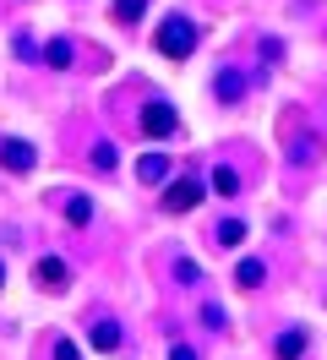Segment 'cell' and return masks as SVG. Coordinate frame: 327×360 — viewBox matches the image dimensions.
<instances>
[{
    "mask_svg": "<svg viewBox=\"0 0 327 360\" xmlns=\"http://www.w3.org/2000/svg\"><path fill=\"white\" fill-rule=\"evenodd\" d=\"M44 60H49V66H71V44H65V39H55V44H49V49H44Z\"/></svg>",
    "mask_w": 327,
    "mask_h": 360,
    "instance_id": "14",
    "label": "cell"
},
{
    "mask_svg": "<svg viewBox=\"0 0 327 360\" xmlns=\"http://www.w3.org/2000/svg\"><path fill=\"white\" fill-rule=\"evenodd\" d=\"M169 360H196V349H186V344H180V349H169Z\"/></svg>",
    "mask_w": 327,
    "mask_h": 360,
    "instance_id": "18",
    "label": "cell"
},
{
    "mask_svg": "<svg viewBox=\"0 0 327 360\" xmlns=\"http://www.w3.org/2000/svg\"><path fill=\"white\" fill-rule=\"evenodd\" d=\"M213 191H218V197H235V191H240V175L229 169V164H218V169H213Z\"/></svg>",
    "mask_w": 327,
    "mask_h": 360,
    "instance_id": "10",
    "label": "cell"
},
{
    "mask_svg": "<svg viewBox=\"0 0 327 360\" xmlns=\"http://www.w3.org/2000/svg\"><path fill=\"white\" fill-rule=\"evenodd\" d=\"M0 164L17 169V175H27V169L39 164V153H33V142H6V148H0Z\"/></svg>",
    "mask_w": 327,
    "mask_h": 360,
    "instance_id": "4",
    "label": "cell"
},
{
    "mask_svg": "<svg viewBox=\"0 0 327 360\" xmlns=\"http://www.w3.org/2000/svg\"><path fill=\"white\" fill-rule=\"evenodd\" d=\"M174 126H180V115H174V104H164V98H153V104H142V136H174Z\"/></svg>",
    "mask_w": 327,
    "mask_h": 360,
    "instance_id": "2",
    "label": "cell"
},
{
    "mask_svg": "<svg viewBox=\"0 0 327 360\" xmlns=\"http://www.w3.org/2000/svg\"><path fill=\"white\" fill-rule=\"evenodd\" d=\"M196 202H202V186L196 180H174L169 191H164V213H191Z\"/></svg>",
    "mask_w": 327,
    "mask_h": 360,
    "instance_id": "3",
    "label": "cell"
},
{
    "mask_svg": "<svg viewBox=\"0 0 327 360\" xmlns=\"http://www.w3.org/2000/svg\"><path fill=\"white\" fill-rule=\"evenodd\" d=\"M169 175V158L164 153H142L136 158V180H164Z\"/></svg>",
    "mask_w": 327,
    "mask_h": 360,
    "instance_id": "8",
    "label": "cell"
},
{
    "mask_svg": "<svg viewBox=\"0 0 327 360\" xmlns=\"http://www.w3.org/2000/svg\"><path fill=\"white\" fill-rule=\"evenodd\" d=\"M235 278H240V290H257L262 278H267V268H262L257 257H245V262H240V273H235Z\"/></svg>",
    "mask_w": 327,
    "mask_h": 360,
    "instance_id": "9",
    "label": "cell"
},
{
    "mask_svg": "<svg viewBox=\"0 0 327 360\" xmlns=\"http://www.w3.org/2000/svg\"><path fill=\"white\" fill-rule=\"evenodd\" d=\"M33 278H39L44 290H65V284H71V268H65L60 257H39V273H33Z\"/></svg>",
    "mask_w": 327,
    "mask_h": 360,
    "instance_id": "6",
    "label": "cell"
},
{
    "mask_svg": "<svg viewBox=\"0 0 327 360\" xmlns=\"http://www.w3.org/2000/svg\"><path fill=\"white\" fill-rule=\"evenodd\" d=\"M240 82H245L240 71H224V77H218V98H240Z\"/></svg>",
    "mask_w": 327,
    "mask_h": 360,
    "instance_id": "15",
    "label": "cell"
},
{
    "mask_svg": "<svg viewBox=\"0 0 327 360\" xmlns=\"http://www.w3.org/2000/svg\"><path fill=\"white\" fill-rule=\"evenodd\" d=\"M87 344L93 349H120V322H109V316H93V328H87Z\"/></svg>",
    "mask_w": 327,
    "mask_h": 360,
    "instance_id": "5",
    "label": "cell"
},
{
    "mask_svg": "<svg viewBox=\"0 0 327 360\" xmlns=\"http://www.w3.org/2000/svg\"><path fill=\"white\" fill-rule=\"evenodd\" d=\"M148 11V0H115V22H136Z\"/></svg>",
    "mask_w": 327,
    "mask_h": 360,
    "instance_id": "12",
    "label": "cell"
},
{
    "mask_svg": "<svg viewBox=\"0 0 327 360\" xmlns=\"http://www.w3.org/2000/svg\"><path fill=\"white\" fill-rule=\"evenodd\" d=\"M93 164H98V169H115V148H109V142H98V148H93Z\"/></svg>",
    "mask_w": 327,
    "mask_h": 360,
    "instance_id": "16",
    "label": "cell"
},
{
    "mask_svg": "<svg viewBox=\"0 0 327 360\" xmlns=\"http://www.w3.org/2000/svg\"><path fill=\"white\" fill-rule=\"evenodd\" d=\"M273 355H278V360H300V355H305V328H289V333H278Z\"/></svg>",
    "mask_w": 327,
    "mask_h": 360,
    "instance_id": "7",
    "label": "cell"
},
{
    "mask_svg": "<svg viewBox=\"0 0 327 360\" xmlns=\"http://www.w3.org/2000/svg\"><path fill=\"white\" fill-rule=\"evenodd\" d=\"M240 240H245V224L224 219V224H218V246H240Z\"/></svg>",
    "mask_w": 327,
    "mask_h": 360,
    "instance_id": "13",
    "label": "cell"
},
{
    "mask_svg": "<svg viewBox=\"0 0 327 360\" xmlns=\"http://www.w3.org/2000/svg\"><path fill=\"white\" fill-rule=\"evenodd\" d=\"M55 360H82V355H77V344H71V338H60V344H55Z\"/></svg>",
    "mask_w": 327,
    "mask_h": 360,
    "instance_id": "17",
    "label": "cell"
},
{
    "mask_svg": "<svg viewBox=\"0 0 327 360\" xmlns=\"http://www.w3.org/2000/svg\"><path fill=\"white\" fill-rule=\"evenodd\" d=\"M65 224H93V202H87V197H71V202H65Z\"/></svg>",
    "mask_w": 327,
    "mask_h": 360,
    "instance_id": "11",
    "label": "cell"
},
{
    "mask_svg": "<svg viewBox=\"0 0 327 360\" xmlns=\"http://www.w3.org/2000/svg\"><path fill=\"white\" fill-rule=\"evenodd\" d=\"M158 49H164L169 60H186V55L196 49V27L186 22L180 11H174V17H164V22H158Z\"/></svg>",
    "mask_w": 327,
    "mask_h": 360,
    "instance_id": "1",
    "label": "cell"
},
{
    "mask_svg": "<svg viewBox=\"0 0 327 360\" xmlns=\"http://www.w3.org/2000/svg\"><path fill=\"white\" fill-rule=\"evenodd\" d=\"M0 278H6V273H0Z\"/></svg>",
    "mask_w": 327,
    "mask_h": 360,
    "instance_id": "19",
    "label": "cell"
}]
</instances>
